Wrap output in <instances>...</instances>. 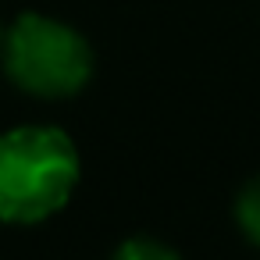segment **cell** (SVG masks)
Segmentation results:
<instances>
[{
  "label": "cell",
  "mask_w": 260,
  "mask_h": 260,
  "mask_svg": "<svg viewBox=\"0 0 260 260\" xmlns=\"http://www.w3.org/2000/svg\"><path fill=\"white\" fill-rule=\"evenodd\" d=\"M82 178L75 139L57 125H18L0 136V221L43 224L61 214Z\"/></svg>",
  "instance_id": "obj_1"
},
{
  "label": "cell",
  "mask_w": 260,
  "mask_h": 260,
  "mask_svg": "<svg viewBox=\"0 0 260 260\" xmlns=\"http://www.w3.org/2000/svg\"><path fill=\"white\" fill-rule=\"evenodd\" d=\"M111 260H182V253L157 235H128L114 246Z\"/></svg>",
  "instance_id": "obj_4"
},
{
  "label": "cell",
  "mask_w": 260,
  "mask_h": 260,
  "mask_svg": "<svg viewBox=\"0 0 260 260\" xmlns=\"http://www.w3.org/2000/svg\"><path fill=\"white\" fill-rule=\"evenodd\" d=\"M232 217H235L239 232L246 235V242H253L260 249V175L242 182V189L235 192V203H232Z\"/></svg>",
  "instance_id": "obj_3"
},
{
  "label": "cell",
  "mask_w": 260,
  "mask_h": 260,
  "mask_svg": "<svg viewBox=\"0 0 260 260\" xmlns=\"http://www.w3.org/2000/svg\"><path fill=\"white\" fill-rule=\"evenodd\" d=\"M4 36H8V25H0V54H4Z\"/></svg>",
  "instance_id": "obj_5"
},
{
  "label": "cell",
  "mask_w": 260,
  "mask_h": 260,
  "mask_svg": "<svg viewBox=\"0 0 260 260\" xmlns=\"http://www.w3.org/2000/svg\"><path fill=\"white\" fill-rule=\"evenodd\" d=\"M0 64L15 89L36 100H72L93 82L96 54L75 25L40 11H22L8 25Z\"/></svg>",
  "instance_id": "obj_2"
}]
</instances>
